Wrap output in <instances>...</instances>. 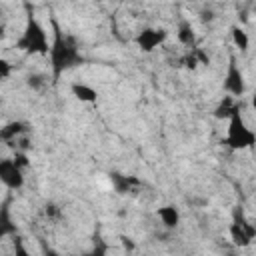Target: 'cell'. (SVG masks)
Listing matches in <instances>:
<instances>
[{"mask_svg":"<svg viewBox=\"0 0 256 256\" xmlns=\"http://www.w3.org/2000/svg\"><path fill=\"white\" fill-rule=\"evenodd\" d=\"M50 26H52V42H50L48 58H50L52 82L56 84L64 76V72H68L76 66H82L84 56L80 52L78 38L62 28L56 14H50Z\"/></svg>","mask_w":256,"mask_h":256,"instance_id":"6da1fadb","label":"cell"},{"mask_svg":"<svg viewBox=\"0 0 256 256\" xmlns=\"http://www.w3.org/2000/svg\"><path fill=\"white\" fill-rule=\"evenodd\" d=\"M26 10V22L22 28V34L18 36L14 48L24 52V54H40V56H48L50 44H48V32L42 26V22L36 18L34 8L30 4H24Z\"/></svg>","mask_w":256,"mask_h":256,"instance_id":"7a4b0ae2","label":"cell"},{"mask_svg":"<svg viewBox=\"0 0 256 256\" xmlns=\"http://www.w3.org/2000/svg\"><path fill=\"white\" fill-rule=\"evenodd\" d=\"M224 146H228L230 150L234 152H240V150H248L256 144V134L254 130L246 124L244 116H242V110L234 112L230 118H228V130H226V138L222 140Z\"/></svg>","mask_w":256,"mask_h":256,"instance_id":"3957f363","label":"cell"},{"mask_svg":"<svg viewBox=\"0 0 256 256\" xmlns=\"http://www.w3.org/2000/svg\"><path fill=\"white\" fill-rule=\"evenodd\" d=\"M228 232H230L232 244L238 246V248L250 246V242H252L254 236H256L254 224L246 218V214H244V210H242L240 206H236V208L232 210V224H230V230H228Z\"/></svg>","mask_w":256,"mask_h":256,"instance_id":"277c9868","label":"cell"},{"mask_svg":"<svg viewBox=\"0 0 256 256\" xmlns=\"http://www.w3.org/2000/svg\"><path fill=\"white\" fill-rule=\"evenodd\" d=\"M222 88L228 96L240 100L244 94H246V78H244V72L238 64V58L236 54H230L228 56V64H226V74H224V82H222Z\"/></svg>","mask_w":256,"mask_h":256,"instance_id":"5b68a950","label":"cell"},{"mask_svg":"<svg viewBox=\"0 0 256 256\" xmlns=\"http://www.w3.org/2000/svg\"><path fill=\"white\" fill-rule=\"evenodd\" d=\"M0 184H4L10 192L24 186V168L14 158H0Z\"/></svg>","mask_w":256,"mask_h":256,"instance_id":"8992f818","label":"cell"},{"mask_svg":"<svg viewBox=\"0 0 256 256\" xmlns=\"http://www.w3.org/2000/svg\"><path fill=\"white\" fill-rule=\"evenodd\" d=\"M166 38H168V32L164 30V28H142L138 34H136V38H134V42H136V46L142 50V52H152V50H156L160 44H164L166 42Z\"/></svg>","mask_w":256,"mask_h":256,"instance_id":"52a82bcc","label":"cell"},{"mask_svg":"<svg viewBox=\"0 0 256 256\" xmlns=\"http://www.w3.org/2000/svg\"><path fill=\"white\" fill-rule=\"evenodd\" d=\"M16 232H18V226L12 216V196H6L0 202V238L16 236Z\"/></svg>","mask_w":256,"mask_h":256,"instance_id":"ba28073f","label":"cell"},{"mask_svg":"<svg viewBox=\"0 0 256 256\" xmlns=\"http://www.w3.org/2000/svg\"><path fill=\"white\" fill-rule=\"evenodd\" d=\"M238 110H242V102L240 100H236V98H232V96H224L220 102H218V106L214 108V118H218V120H228L234 112H238Z\"/></svg>","mask_w":256,"mask_h":256,"instance_id":"9c48e42d","label":"cell"},{"mask_svg":"<svg viewBox=\"0 0 256 256\" xmlns=\"http://www.w3.org/2000/svg\"><path fill=\"white\" fill-rule=\"evenodd\" d=\"M70 92L76 100H80L84 104H96V100H98V90L92 88L90 84H84V82H74L70 86Z\"/></svg>","mask_w":256,"mask_h":256,"instance_id":"30bf717a","label":"cell"},{"mask_svg":"<svg viewBox=\"0 0 256 256\" xmlns=\"http://www.w3.org/2000/svg\"><path fill=\"white\" fill-rule=\"evenodd\" d=\"M156 214H158V218L162 220V224H164L166 228H176V226L180 224V212H178V208L172 206V204L158 208Z\"/></svg>","mask_w":256,"mask_h":256,"instance_id":"8fae6325","label":"cell"},{"mask_svg":"<svg viewBox=\"0 0 256 256\" xmlns=\"http://www.w3.org/2000/svg\"><path fill=\"white\" fill-rule=\"evenodd\" d=\"M110 182L114 184V188H116V192H120V194H126L132 186H140V180H136V178H132V176H122V174H110Z\"/></svg>","mask_w":256,"mask_h":256,"instance_id":"7c38bea8","label":"cell"},{"mask_svg":"<svg viewBox=\"0 0 256 256\" xmlns=\"http://www.w3.org/2000/svg\"><path fill=\"white\" fill-rule=\"evenodd\" d=\"M108 254H110V244L100 234H96L94 236V242H92V248L86 250L82 256H108Z\"/></svg>","mask_w":256,"mask_h":256,"instance_id":"4fadbf2b","label":"cell"},{"mask_svg":"<svg viewBox=\"0 0 256 256\" xmlns=\"http://www.w3.org/2000/svg\"><path fill=\"white\" fill-rule=\"evenodd\" d=\"M230 34H232L234 46H236L240 52H246V50H248V46H250V38H248L246 30H244V28H240V26H232V28H230Z\"/></svg>","mask_w":256,"mask_h":256,"instance_id":"5bb4252c","label":"cell"},{"mask_svg":"<svg viewBox=\"0 0 256 256\" xmlns=\"http://www.w3.org/2000/svg\"><path fill=\"white\" fill-rule=\"evenodd\" d=\"M178 40L184 46H192L194 44V30H192V24L188 20H182L178 24Z\"/></svg>","mask_w":256,"mask_h":256,"instance_id":"9a60e30c","label":"cell"},{"mask_svg":"<svg viewBox=\"0 0 256 256\" xmlns=\"http://www.w3.org/2000/svg\"><path fill=\"white\" fill-rule=\"evenodd\" d=\"M12 256H34V254L24 246L22 238L16 236V238H14V252H12Z\"/></svg>","mask_w":256,"mask_h":256,"instance_id":"2e32d148","label":"cell"},{"mask_svg":"<svg viewBox=\"0 0 256 256\" xmlns=\"http://www.w3.org/2000/svg\"><path fill=\"white\" fill-rule=\"evenodd\" d=\"M10 74H12V64H10V60H6V58L0 56V82L8 80Z\"/></svg>","mask_w":256,"mask_h":256,"instance_id":"e0dca14e","label":"cell"},{"mask_svg":"<svg viewBox=\"0 0 256 256\" xmlns=\"http://www.w3.org/2000/svg\"><path fill=\"white\" fill-rule=\"evenodd\" d=\"M46 84V76H42V74H32V76H28V86L30 88H42Z\"/></svg>","mask_w":256,"mask_h":256,"instance_id":"ac0fdd59","label":"cell"},{"mask_svg":"<svg viewBox=\"0 0 256 256\" xmlns=\"http://www.w3.org/2000/svg\"><path fill=\"white\" fill-rule=\"evenodd\" d=\"M40 244H42V252H44L46 256H58V254H56L54 250H50V248H46V244H44V242H40Z\"/></svg>","mask_w":256,"mask_h":256,"instance_id":"d6986e66","label":"cell"},{"mask_svg":"<svg viewBox=\"0 0 256 256\" xmlns=\"http://www.w3.org/2000/svg\"><path fill=\"white\" fill-rule=\"evenodd\" d=\"M4 36H6V28L0 26V40H4Z\"/></svg>","mask_w":256,"mask_h":256,"instance_id":"ffe728a7","label":"cell"}]
</instances>
